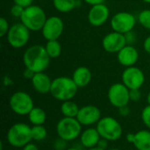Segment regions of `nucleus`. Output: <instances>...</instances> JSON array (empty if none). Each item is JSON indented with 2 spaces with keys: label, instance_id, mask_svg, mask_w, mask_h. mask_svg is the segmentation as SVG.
<instances>
[{
  "label": "nucleus",
  "instance_id": "obj_3",
  "mask_svg": "<svg viewBox=\"0 0 150 150\" xmlns=\"http://www.w3.org/2000/svg\"><path fill=\"white\" fill-rule=\"evenodd\" d=\"M7 142L14 148H23L32 139V127L24 122H17L13 124L6 134Z\"/></svg>",
  "mask_w": 150,
  "mask_h": 150
},
{
  "label": "nucleus",
  "instance_id": "obj_29",
  "mask_svg": "<svg viewBox=\"0 0 150 150\" xmlns=\"http://www.w3.org/2000/svg\"><path fill=\"white\" fill-rule=\"evenodd\" d=\"M24 10H25V8H23L22 6L13 4V5L10 9V13H11V15L12 17L20 18L22 14H23V12H24Z\"/></svg>",
  "mask_w": 150,
  "mask_h": 150
},
{
  "label": "nucleus",
  "instance_id": "obj_37",
  "mask_svg": "<svg viewBox=\"0 0 150 150\" xmlns=\"http://www.w3.org/2000/svg\"><path fill=\"white\" fill-rule=\"evenodd\" d=\"M97 147H98V148H100V149H102L106 150L107 149V147H108V141H107V140H105V139H103V138H101Z\"/></svg>",
  "mask_w": 150,
  "mask_h": 150
},
{
  "label": "nucleus",
  "instance_id": "obj_6",
  "mask_svg": "<svg viewBox=\"0 0 150 150\" xmlns=\"http://www.w3.org/2000/svg\"><path fill=\"white\" fill-rule=\"evenodd\" d=\"M83 126L76 118L62 117L56 124V134L59 138L72 142L80 137Z\"/></svg>",
  "mask_w": 150,
  "mask_h": 150
},
{
  "label": "nucleus",
  "instance_id": "obj_33",
  "mask_svg": "<svg viewBox=\"0 0 150 150\" xmlns=\"http://www.w3.org/2000/svg\"><path fill=\"white\" fill-rule=\"evenodd\" d=\"M12 1H13V4L20 5L23 8H26V7L32 5L33 4L34 0H12Z\"/></svg>",
  "mask_w": 150,
  "mask_h": 150
},
{
  "label": "nucleus",
  "instance_id": "obj_45",
  "mask_svg": "<svg viewBox=\"0 0 150 150\" xmlns=\"http://www.w3.org/2000/svg\"><path fill=\"white\" fill-rule=\"evenodd\" d=\"M142 1L146 4H150V0H142Z\"/></svg>",
  "mask_w": 150,
  "mask_h": 150
},
{
  "label": "nucleus",
  "instance_id": "obj_9",
  "mask_svg": "<svg viewBox=\"0 0 150 150\" xmlns=\"http://www.w3.org/2000/svg\"><path fill=\"white\" fill-rule=\"evenodd\" d=\"M137 21V18L133 13L128 11H120L112 16L110 25L112 31L126 34L134 30Z\"/></svg>",
  "mask_w": 150,
  "mask_h": 150
},
{
  "label": "nucleus",
  "instance_id": "obj_1",
  "mask_svg": "<svg viewBox=\"0 0 150 150\" xmlns=\"http://www.w3.org/2000/svg\"><path fill=\"white\" fill-rule=\"evenodd\" d=\"M51 58L47 54L45 47L33 45L29 47L23 54V62L25 68L34 73L44 72L50 64Z\"/></svg>",
  "mask_w": 150,
  "mask_h": 150
},
{
  "label": "nucleus",
  "instance_id": "obj_42",
  "mask_svg": "<svg viewBox=\"0 0 150 150\" xmlns=\"http://www.w3.org/2000/svg\"><path fill=\"white\" fill-rule=\"evenodd\" d=\"M86 150H105V149H100V148H98V147H94V148L88 149H86Z\"/></svg>",
  "mask_w": 150,
  "mask_h": 150
},
{
  "label": "nucleus",
  "instance_id": "obj_34",
  "mask_svg": "<svg viewBox=\"0 0 150 150\" xmlns=\"http://www.w3.org/2000/svg\"><path fill=\"white\" fill-rule=\"evenodd\" d=\"M118 112L119 114L121 116V117H128L131 113V111H130V108L128 107V105H125V106H122V107H120L118 109Z\"/></svg>",
  "mask_w": 150,
  "mask_h": 150
},
{
  "label": "nucleus",
  "instance_id": "obj_30",
  "mask_svg": "<svg viewBox=\"0 0 150 150\" xmlns=\"http://www.w3.org/2000/svg\"><path fill=\"white\" fill-rule=\"evenodd\" d=\"M68 142L63 140V139H61V138H58L57 140H55L53 143V148L54 150H66L68 149L67 147V144Z\"/></svg>",
  "mask_w": 150,
  "mask_h": 150
},
{
  "label": "nucleus",
  "instance_id": "obj_10",
  "mask_svg": "<svg viewBox=\"0 0 150 150\" xmlns=\"http://www.w3.org/2000/svg\"><path fill=\"white\" fill-rule=\"evenodd\" d=\"M130 90L123 83H115L112 84L107 92L109 103L115 108L128 105L130 101Z\"/></svg>",
  "mask_w": 150,
  "mask_h": 150
},
{
  "label": "nucleus",
  "instance_id": "obj_22",
  "mask_svg": "<svg viewBox=\"0 0 150 150\" xmlns=\"http://www.w3.org/2000/svg\"><path fill=\"white\" fill-rule=\"evenodd\" d=\"M27 116H28L29 122L33 126L44 125V123L47 120L46 112L41 107H39V106H34Z\"/></svg>",
  "mask_w": 150,
  "mask_h": 150
},
{
  "label": "nucleus",
  "instance_id": "obj_39",
  "mask_svg": "<svg viewBox=\"0 0 150 150\" xmlns=\"http://www.w3.org/2000/svg\"><path fill=\"white\" fill-rule=\"evenodd\" d=\"M22 150H40L38 146L32 143V142H29L28 144H26L25 147L22 148Z\"/></svg>",
  "mask_w": 150,
  "mask_h": 150
},
{
  "label": "nucleus",
  "instance_id": "obj_2",
  "mask_svg": "<svg viewBox=\"0 0 150 150\" xmlns=\"http://www.w3.org/2000/svg\"><path fill=\"white\" fill-rule=\"evenodd\" d=\"M78 91V87L72 77L58 76L53 79L50 95L56 100L64 102L72 100Z\"/></svg>",
  "mask_w": 150,
  "mask_h": 150
},
{
  "label": "nucleus",
  "instance_id": "obj_41",
  "mask_svg": "<svg viewBox=\"0 0 150 150\" xmlns=\"http://www.w3.org/2000/svg\"><path fill=\"white\" fill-rule=\"evenodd\" d=\"M4 84L5 86H10V85L12 84V80L9 76H5L4 79Z\"/></svg>",
  "mask_w": 150,
  "mask_h": 150
},
{
  "label": "nucleus",
  "instance_id": "obj_8",
  "mask_svg": "<svg viewBox=\"0 0 150 150\" xmlns=\"http://www.w3.org/2000/svg\"><path fill=\"white\" fill-rule=\"evenodd\" d=\"M30 30L21 22L11 25L6 35L9 45L16 49H19L27 45L30 40Z\"/></svg>",
  "mask_w": 150,
  "mask_h": 150
},
{
  "label": "nucleus",
  "instance_id": "obj_24",
  "mask_svg": "<svg viewBox=\"0 0 150 150\" xmlns=\"http://www.w3.org/2000/svg\"><path fill=\"white\" fill-rule=\"evenodd\" d=\"M45 48H46L47 54L49 55L51 59L58 58L62 54V47L58 40H47L45 45Z\"/></svg>",
  "mask_w": 150,
  "mask_h": 150
},
{
  "label": "nucleus",
  "instance_id": "obj_16",
  "mask_svg": "<svg viewBox=\"0 0 150 150\" xmlns=\"http://www.w3.org/2000/svg\"><path fill=\"white\" fill-rule=\"evenodd\" d=\"M117 60L125 68L134 66L139 60V52L134 45H126L117 54Z\"/></svg>",
  "mask_w": 150,
  "mask_h": 150
},
{
  "label": "nucleus",
  "instance_id": "obj_19",
  "mask_svg": "<svg viewBox=\"0 0 150 150\" xmlns=\"http://www.w3.org/2000/svg\"><path fill=\"white\" fill-rule=\"evenodd\" d=\"M72 79L78 88H83L90 84L92 80V73L91 69L85 66H80L75 69Z\"/></svg>",
  "mask_w": 150,
  "mask_h": 150
},
{
  "label": "nucleus",
  "instance_id": "obj_11",
  "mask_svg": "<svg viewBox=\"0 0 150 150\" xmlns=\"http://www.w3.org/2000/svg\"><path fill=\"white\" fill-rule=\"evenodd\" d=\"M121 81L129 90L141 89L145 83V75L144 72L135 65L127 67L122 72Z\"/></svg>",
  "mask_w": 150,
  "mask_h": 150
},
{
  "label": "nucleus",
  "instance_id": "obj_26",
  "mask_svg": "<svg viewBox=\"0 0 150 150\" xmlns=\"http://www.w3.org/2000/svg\"><path fill=\"white\" fill-rule=\"evenodd\" d=\"M137 20L145 29L150 30V9L142 10L138 14Z\"/></svg>",
  "mask_w": 150,
  "mask_h": 150
},
{
  "label": "nucleus",
  "instance_id": "obj_38",
  "mask_svg": "<svg viewBox=\"0 0 150 150\" xmlns=\"http://www.w3.org/2000/svg\"><path fill=\"white\" fill-rule=\"evenodd\" d=\"M86 4H90L91 6L96 5V4H105V0H83Z\"/></svg>",
  "mask_w": 150,
  "mask_h": 150
},
{
  "label": "nucleus",
  "instance_id": "obj_23",
  "mask_svg": "<svg viewBox=\"0 0 150 150\" xmlns=\"http://www.w3.org/2000/svg\"><path fill=\"white\" fill-rule=\"evenodd\" d=\"M80 107L77 105V104L72 100H68L62 102L60 110L63 117L68 118H76Z\"/></svg>",
  "mask_w": 150,
  "mask_h": 150
},
{
  "label": "nucleus",
  "instance_id": "obj_15",
  "mask_svg": "<svg viewBox=\"0 0 150 150\" xmlns=\"http://www.w3.org/2000/svg\"><path fill=\"white\" fill-rule=\"evenodd\" d=\"M110 18V10L105 4L93 5L90 8L87 15L88 22L95 27L105 25Z\"/></svg>",
  "mask_w": 150,
  "mask_h": 150
},
{
  "label": "nucleus",
  "instance_id": "obj_17",
  "mask_svg": "<svg viewBox=\"0 0 150 150\" xmlns=\"http://www.w3.org/2000/svg\"><path fill=\"white\" fill-rule=\"evenodd\" d=\"M53 80L45 72L35 73L33 79L31 80L33 90L39 94L46 95L50 93Z\"/></svg>",
  "mask_w": 150,
  "mask_h": 150
},
{
  "label": "nucleus",
  "instance_id": "obj_35",
  "mask_svg": "<svg viewBox=\"0 0 150 150\" xmlns=\"http://www.w3.org/2000/svg\"><path fill=\"white\" fill-rule=\"evenodd\" d=\"M34 74H35V73H34L33 70H31V69H29L25 68V70H24V72H23V76H24V78H25V79L32 80V79H33V76H34Z\"/></svg>",
  "mask_w": 150,
  "mask_h": 150
},
{
  "label": "nucleus",
  "instance_id": "obj_27",
  "mask_svg": "<svg viewBox=\"0 0 150 150\" xmlns=\"http://www.w3.org/2000/svg\"><path fill=\"white\" fill-rule=\"evenodd\" d=\"M142 120L145 127L150 130V105H146L142 111Z\"/></svg>",
  "mask_w": 150,
  "mask_h": 150
},
{
  "label": "nucleus",
  "instance_id": "obj_40",
  "mask_svg": "<svg viewBox=\"0 0 150 150\" xmlns=\"http://www.w3.org/2000/svg\"><path fill=\"white\" fill-rule=\"evenodd\" d=\"M126 140H127V142L128 143L133 144L134 142V134H132V133L127 134V136H126Z\"/></svg>",
  "mask_w": 150,
  "mask_h": 150
},
{
  "label": "nucleus",
  "instance_id": "obj_25",
  "mask_svg": "<svg viewBox=\"0 0 150 150\" xmlns=\"http://www.w3.org/2000/svg\"><path fill=\"white\" fill-rule=\"evenodd\" d=\"M47 137V130L44 125L32 127V139L35 142L44 141Z\"/></svg>",
  "mask_w": 150,
  "mask_h": 150
},
{
  "label": "nucleus",
  "instance_id": "obj_43",
  "mask_svg": "<svg viewBox=\"0 0 150 150\" xmlns=\"http://www.w3.org/2000/svg\"><path fill=\"white\" fill-rule=\"evenodd\" d=\"M147 102H148V105H150V91L147 96Z\"/></svg>",
  "mask_w": 150,
  "mask_h": 150
},
{
  "label": "nucleus",
  "instance_id": "obj_12",
  "mask_svg": "<svg viewBox=\"0 0 150 150\" xmlns=\"http://www.w3.org/2000/svg\"><path fill=\"white\" fill-rule=\"evenodd\" d=\"M64 30L63 20L58 16H51L47 18L42 29L41 33L44 39L47 40H58Z\"/></svg>",
  "mask_w": 150,
  "mask_h": 150
},
{
  "label": "nucleus",
  "instance_id": "obj_28",
  "mask_svg": "<svg viewBox=\"0 0 150 150\" xmlns=\"http://www.w3.org/2000/svg\"><path fill=\"white\" fill-rule=\"evenodd\" d=\"M10 25L5 18H0V37L3 38L5 35H7L9 30H10Z\"/></svg>",
  "mask_w": 150,
  "mask_h": 150
},
{
  "label": "nucleus",
  "instance_id": "obj_14",
  "mask_svg": "<svg viewBox=\"0 0 150 150\" xmlns=\"http://www.w3.org/2000/svg\"><path fill=\"white\" fill-rule=\"evenodd\" d=\"M126 45H127L125 34L112 31L102 40L104 50L110 54H118Z\"/></svg>",
  "mask_w": 150,
  "mask_h": 150
},
{
  "label": "nucleus",
  "instance_id": "obj_31",
  "mask_svg": "<svg viewBox=\"0 0 150 150\" xmlns=\"http://www.w3.org/2000/svg\"><path fill=\"white\" fill-rule=\"evenodd\" d=\"M130 101L133 102H138L142 98V92L141 89H136V90H130Z\"/></svg>",
  "mask_w": 150,
  "mask_h": 150
},
{
  "label": "nucleus",
  "instance_id": "obj_21",
  "mask_svg": "<svg viewBox=\"0 0 150 150\" xmlns=\"http://www.w3.org/2000/svg\"><path fill=\"white\" fill-rule=\"evenodd\" d=\"M53 6L62 13H68L80 6V0H52Z\"/></svg>",
  "mask_w": 150,
  "mask_h": 150
},
{
  "label": "nucleus",
  "instance_id": "obj_20",
  "mask_svg": "<svg viewBox=\"0 0 150 150\" xmlns=\"http://www.w3.org/2000/svg\"><path fill=\"white\" fill-rule=\"evenodd\" d=\"M133 145L137 150H150V130L143 129L136 132Z\"/></svg>",
  "mask_w": 150,
  "mask_h": 150
},
{
  "label": "nucleus",
  "instance_id": "obj_18",
  "mask_svg": "<svg viewBox=\"0 0 150 150\" xmlns=\"http://www.w3.org/2000/svg\"><path fill=\"white\" fill-rule=\"evenodd\" d=\"M101 137L97 130V128L94 127H87L83 131H82L81 135L79 137L80 144L85 148L86 149H91L94 147H97Z\"/></svg>",
  "mask_w": 150,
  "mask_h": 150
},
{
  "label": "nucleus",
  "instance_id": "obj_46",
  "mask_svg": "<svg viewBox=\"0 0 150 150\" xmlns=\"http://www.w3.org/2000/svg\"><path fill=\"white\" fill-rule=\"evenodd\" d=\"M108 150H121V149H117V148H113V149H108Z\"/></svg>",
  "mask_w": 150,
  "mask_h": 150
},
{
  "label": "nucleus",
  "instance_id": "obj_4",
  "mask_svg": "<svg viewBox=\"0 0 150 150\" xmlns=\"http://www.w3.org/2000/svg\"><path fill=\"white\" fill-rule=\"evenodd\" d=\"M47 18L46 12L40 6L32 4L25 8L20 22L31 32H39L41 31Z\"/></svg>",
  "mask_w": 150,
  "mask_h": 150
},
{
  "label": "nucleus",
  "instance_id": "obj_5",
  "mask_svg": "<svg viewBox=\"0 0 150 150\" xmlns=\"http://www.w3.org/2000/svg\"><path fill=\"white\" fill-rule=\"evenodd\" d=\"M96 128L101 138L108 142H116L123 134V128L120 123L113 117L105 116L98 122Z\"/></svg>",
  "mask_w": 150,
  "mask_h": 150
},
{
  "label": "nucleus",
  "instance_id": "obj_32",
  "mask_svg": "<svg viewBox=\"0 0 150 150\" xmlns=\"http://www.w3.org/2000/svg\"><path fill=\"white\" fill-rule=\"evenodd\" d=\"M125 36H126V39H127V45H134L136 42V40H137L136 33L134 31H131V32L126 33Z\"/></svg>",
  "mask_w": 150,
  "mask_h": 150
},
{
  "label": "nucleus",
  "instance_id": "obj_7",
  "mask_svg": "<svg viewBox=\"0 0 150 150\" xmlns=\"http://www.w3.org/2000/svg\"><path fill=\"white\" fill-rule=\"evenodd\" d=\"M11 110L17 115L25 116L28 115L32 109L34 107L33 98L25 91H18L14 92L9 100Z\"/></svg>",
  "mask_w": 150,
  "mask_h": 150
},
{
  "label": "nucleus",
  "instance_id": "obj_36",
  "mask_svg": "<svg viewBox=\"0 0 150 150\" xmlns=\"http://www.w3.org/2000/svg\"><path fill=\"white\" fill-rule=\"evenodd\" d=\"M143 49L146 53L150 54V35L148 36L143 41Z\"/></svg>",
  "mask_w": 150,
  "mask_h": 150
},
{
  "label": "nucleus",
  "instance_id": "obj_13",
  "mask_svg": "<svg viewBox=\"0 0 150 150\" xmlns=\"http://www.w3.org/2000/svg\"><path fill=\"white\" fill-rule=\"evenodd\" d=\"M101 116V111L98 106L87 105L80 107L76 119L83 127H91L98 124Z\"/></svg>",
  "mask_w": 150,
  "mask_h": 150
},
{
  "label": "nucleus",
  "instance_id": "obj_44",
  "mask_svg": "<svg viewBox=\"0 0 150 150\" xmlns=\"http://www.w3.org/2000/svg\"><path fill=\"white\" fill-rule=\"evenodd\" d=\"M66 150H79L77 148H75V147H70V148H68Z\"/></svg>",
  "mask_w": 150,
  "mask_h": 150
}]
</instances>
